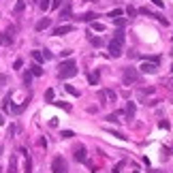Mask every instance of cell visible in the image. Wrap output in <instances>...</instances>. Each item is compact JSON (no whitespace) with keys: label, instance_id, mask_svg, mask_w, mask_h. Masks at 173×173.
Segmentation results:
<instances>
[{"label":"cell","instance_id":"6da1fadb","mask_svg":"<svg viewBox=\"0 0 173 173\" xmlns=\"http://www.w3.org/2000/svg\"><path fill=\"white\" fill-rule=\"evenodd\" d=\"M124 41H126L124 32L118 30V32L113 34V41L109 43V56H111V58H120L124 53Z\"/></svg>","mask_w":173,"mask_h":173},{"label":"cell","instance_id":"7a4b0ae2","mask_svg":"<svg viewBox=\"0 0 173 173\" xmlns=\"http://www.w3.org/2000/svg\"><path fill=\"white\" fill-rule=\"evenodd\" d=\"M77 75V62L75 60H66L60 64V71H58V77L60 79H71Z\"/></svg>","mask_w":173,"mask_h":173},{"label":"cell","instance_id":"3957f363","mask_svg":"<svg viewBox=\"0 0 173 173\" xmlns=\"http://www.w3.org/2000/svg\"><path fill=\"white\" fill-rule=\"evenodd\" d=\"M139 79H141V73L137 71L135 66H128V69H124L122 71V81L126 86H130V84H139Z\"/></svg>","mask_w":173,"mask_h":173},{"label":"cell","instance_id":"277c9868","mask_svg":"<svg viewBox=\"0 0 173 173\" xmlns=\"http://www.w3.org/2000/svg\"><path fill=\"white\" fill-rule=\"evenodd\" d=\"M51 171L53 173H69V165H66V160L62 156H56L53 162H51Z\"/></svg>","mask_w":173,"mask_h":173},{"label":"cell","instance_id":"5b68a950","mask_svg":"<svg viewBox=\"0 0 173 173\" xmlns=\"http://www.w3.org/2000/svg\"><path fill=\"white\" fill-rule=\"evenodd\" d=\"M139 71L145 73V75H154L156 71H158V64H156V62H148V60H145L141 66H139Z\"/></svg>","mask_w":173,"mask_h":173},{"label":"cell","instance_id":"8992f818","mask_svg":"<svg viewBox=\"0 0 173 173\" xmlns=\"http://www.w3.org/2000/svg\"><path fill=\"white\" fill-rule=\"evenodd\" d=\"M137 13H141V15H148V17H156V19H158V22H160V24H169V22H167V19H165V17H162V15H158V13H154V11H150L148 7H141V9H139V11Z\"/></svg>","mask_w":173,"mask_h":173},{"label":"cell","instance_id":"52a82bcc","mask_svg":"<svg viewBox=\"0 0 173 173\" xmlns=\"http://www.w3.org/2000/svg\"><path fill=\"white\" fill-rule=\"evenodd\" d=\"M73 30H75V26H71V24L58 26V28H53V34H56V37H62V34H69V32H73Z\"/></svg>","mask_w":173,"mask_h":173},{"label":"cell","instance_id":"ba28073f","mask_svg":"<svg viewBox=\"0 0 173 173\" xmlns=\"http://www.w3.org/2000/svg\"><path fill=\"white\" fill-rule=\"evenodd\" d=\"M75 160H77V162H88V156H86V148H84V145H79V148H75Z\"/></svg>","mask_w":173,"mask_h":173},{"label":"cell","instance_id":"9c48e42d","mask_svg":"<svg viewBox=\"0 0 173 173\" xmlns=\"http://www.w3.org/2000/svg\"><path fill=\"white\" fill-rule=\"evenodd\" d=\"M49 26H51V19H49V17H43V19H38V22H37L34 28H37V32H43V30H47Z\"/></svg>","mask_w":173,"mask_h":173},{"label":"cell","instance_id":"30bf717a","mask_svg":"<svg viewBox=\"0 0 173 173\" xmlns=\"http://www.w3.org/2000/svg\"><path fill=\"white\" fill-rule=\"evenodd\" d=\"M150 94H154V88H141V90L137 92V96H139V100H143L145 96H150Z\"/></svg>","mask_w":173,"mask_h":173},{"label":"cell","instance_id":"8fae6325","mask_svg":"<svg viewBox=\"0 0 173 173\" xmlns=\"http://www.w3.org/2000/svg\"><path fill=\"white\" fill-rule=\"evenodd\" d=\"M30 75H32V77H41V75H43V69H41V64H37V62H34V64L30 66Z\"/></svg>","mask_w":173,"mask_h":173},{"label":"cell","instance_id":"7c38bea8","mask_svg":"<svg viewBox=\"0 0 173 173\" xmlns=\"http://www.w3.org/2000/svg\"><path fill=\"white\" fill-rule=\"evenodd\" d=\"M24 9H26V2H24V0H17V4L13 7V15H19V13H24Z\"/></svg>","mask_w":173,"mask_h":173},{"label":"cell","instance_id":"4fadbf2b","mask_svg":"<svg viewBox=\"0 0 173 173\" xmlns=\"http://www.w3.org/2000/svg\"><path fill=\"white\" fill-rule=\"evenodd\" d=\"M13 43V37L7 34V32H0V45H11Z\"/></svg>","mask_w":173,"mask_h":173},{"label":"cell","instance_id":"5bb4252c","mask_svg":"<svg viewBox=\"0 0 173 173\" xmlns=\"http://www.w3.org/2000/svg\"><path fill=\"white\" fill-rule=\"evenodd\" d=\"M9 173H17V156L13 154L11 160H9Z\"/></svg>","mask_w":173,"mask_h":173},{"label":"cell","instance_id":"9a60e30c","mask_svg":"<svg viewBox=\"0 0 173 173\" xmlns=\"http://www.w3.org/2000/svg\"><path fill=\"white\" fill-rule=\"evenodd\" d=\"M69 17H71V4L66 2V4H64V9L60 11V19H69Z\"/></svg>","mask_w":173,"mask_h":173},{"label":"cell","instance_id":"2e32d148","mask_svg":"<svg viewBox=\"0 0 173 173\" xmlns=\"http://www.w3.org/2000/svg\"><path fill=\"white\" fill-rule=\"evenodd\" d=\"M94 17H96L94 13H84V15H79L77 19H79V22H94Z\"/></svg>","mask_w":173,"mask_h":173},{"label":"cell","instance_id":"e0dca14e","mask_svg":"<svg viewBox=\"0 0 173 173\" xmlns=\"http://www.w3.org/2000/svg\"><path fill=\"white\" fill-rule=\"evenodd\" d=\"M37 4H38V9H41V11H47V9H49V4H51V0H37Z\"/></svg>","mask_w":173,"mask_h":173},{"label":"cell","instance_id":"ac0fdd59","mask_svg":"<svg viewBox=\"0 0 173 173\" xmlns=\"http://www.w3.org/2000/svg\"><path fill=\"white\" fill-rule=\"evenodd\" d=\"M126 115H128V118H133V115H135V103H128V105H126Z\"/></svg>","mask_w":173,"mask_h":173},{"label":"cell","instance_id":"d6986e66","mask_svg":"<svg viewBox=\"0 0 173 173\" xmlns=\"http://www.w3.org/2000/svg\"><path fill=\"white\" fill-rule=\"evenodd\" d=\"M88 81H90L92 86H96V84H99V73H90L88 75Z\"/></svg>","mask_w":173,"mask_h":173},{"label":"cell","instance_id":"ffe728a7","mask_svg":"<svg viewBox=\"0 0 173 173\" xmlns=\"http://www.w3.org/2000/svg\"><path fill=\"white\" fill-rule=\"evenodd\" d=\"M24 173H32V160H30V156H26V167H24Z\"/></svg>","mask_w":173,"mask_h":173},{"label":"cell","instance_id":"44dd1931","mask_svg":"<svg viewBox=\"0 0 173 173\" xmlns=\"http://www.w3.org/2000/svg\"><path fill=\"white\" fill-rule=\"evenodd\" d=\"M32 58H34L37 64H41V62H43V53H41V51H32Z\"/></svg>","mask_w":173,"mask_h":173},{"label":"cell","instance_id":"7402d4cb","mask_svg":"<svg viewBox=\"0 0 173 173\" xmlns=\"http://www.w3.org/2000/svg\"><path fill=\"white\" fill-rule=\"evenodd\" d=\"M90 43H92V45H94V47H100V45H103V38H94V37H90Z\"/></svg>","mask_w":173,"mask_h":173},{"label":"cell","instance_id":"603a6c76","mask_svg":"<svg viewBox=\"0 0 173 173\" xmlns=\"http://www.w3.org/2000/svg\"><path fill=\"white\" fill-rule=\"evenodd\" d=\"M66 88V92H69V94H73V96H79V90H77V88H73V86H64Z\"/></svg>","mask_w":173,"mask_h":173},{"label":"cell","instance_id":"cb8c5ba5","mask_svg":"<svg viewBox=\"0 0 173 173\" xmlns=\"http://www.w3.org/2000/svg\"><path fill=\"white\" fill-rule=\"evenodd\" d=\"M60 137H62V139H71V137H75V133H73V130H62Z\"/></svg>","mask_w":173,"mask_h":173},{"label":"cell","instance_id":"d4e9b609","mask_svg":"<svg viewBox=\"0 0 173 173\" xmlns=\"http://www.w3.org/2000/svg\"><path fill=\"white\" fill-rule=\"evenodd\" d=\"M24 84H26V86H30V84H32V75H30V71L24 73Z\"/></svg>","mask_w":173,"mask_h":173},{"label":"cell","instance_id":"484cf974","mask_svg":"<svg viewBox=\"0 0 173 173\" xmlns=\"http://www.w3.org/2000/svg\"><path fill=\"white\" fill-rule=\"evenodd\" d=\"M120 15H122V9H113V11H109V17H113V19L120 17Z\"/></svg>","mask_w":173,"mask_h":173},{"label":"cell","instance_id":"4316f807","mask_svg":"<svg viewBox=\"0 0 173 173\" xmlns=\"http://www.w3.org/2000/svg\"><path fill=\"white\" fill-rule=\"evenodd\" d=\"M105 94H107V99L111 100V103H113V100H115V96H118V94H115L113 90H105Z\"/></svg>","mask_w":173,"mask_h":173},{"label":"cell","instance_id":"83f0119b","mask_svg":"<svg viewBox=\"0 0 173 173\" xmlns=\"http://www.w3.org/2000/svg\"><path fill=\"white\" fill-rule=\"evenodd\" d=\"M115 26H118V28H124V26H126V19H124V17H115Z\"/></svg>","mask_w":173,"mask_h":173},{"label":"cell","instance_id":"f1b7e54d","mask_svg":"<svg viewBox=\"0 0 173 173\" xmlns=\"http://www.w3.org/2000/svg\"><path fill=\"white\" fill-rule=\"evenodd\" d=\"M92 28H94L96 32H103V30H105V24H99V22H94V24H92Z\"/></svg>","mask_w":173,"mask_h":173},{"label":"cell","instance_id":"f546056e","mask_svg":"<svg viewBox=\"0 0 173 173\" xmlns=\"http://www.w3.org/2000/svg\"><path fill=\"white\" fill-rule=\"evenodd\" d=\"M56 105H58V107H62L64 111H71V105H69V103H64V100H60V103H56Z\"/></svg>","mask_w":173,"mask_h":173},{"label":"cell","instance_id":"4dcf8cb0","mask_svg":"<svg viewBox=\"0 0 173 173\" xmlns=\"http://www.w3.org/2000/svg\"><path fill=\"white\" fill-rule=\"evenodd\" d=\"M45 100H47V103H51V100H53V90H47V92H45Z\"/></svg>","mask_w":173,"mask_h":173},{"label":"cell","instance_id":"1f68e13d","mask_svg":"<svg viewBox=\"0 0 173 173\" xmlns=\"http://www.w3.org/2000/svg\"><path fill=\"white\" fill-rule=\"evenodd\" d=\"M96 96H99V100H100V103H107V94H105V90H100V92L96 94Z\"/></svg>","mask_w":173,"mask_h":173},{"label":"cell","instance_id":"d6a6232c","mask_svg":"<svg viewBox=\"0 0 173 173\" xmlns=\"http://www.w3.org/2000/svg\"><path fill=\"white\" fill-rule=\"evenodd\" d=\"M22 66H24V60H22V58H17V60H15V64H13V69H17V71H19Z\"/></svg>","mask_w":173,"mask_h":173},{"label":"cell","instance_id":"836d02e7","mask_svg":"<svg viewBox=\"0 0 173 173\" xmlns=\"http://www.w3.org/2000/svg\"><path fill=\"white\" fill-rule=\"evenodd\" d=\"M107 120H111V122H122V120H120V113H111Z\"/></svg>","mask_w":173,"mask_h":173},{"label":"cell","instance_id":"e575fe53","mask_svg":"<svg viewBox=\"0 0 173 173\" xmlns=\"http://www.w3.org/2000/svg\"><path fill=\"white\" fill-rule=\"evenodd\" d=\"M41 53H43V60H51V58H53V53H51V51H41Z\"/></svg>","mask_w":173,"mask_h":173},{"label":"cell","instance_id":"d590c367","mask_svg":"<svg viewBox=\"0 0 173 173\" xmlns=\"http://www.w3.org/2000/svg\"><path fill=\"white\" fill-rule=\"evenodd\" d=\"M126 15H128V17H135V15H137V9L128 7V9H126Z\"/></svg>","mask_w":173,"mask_h":173},{"label":"cell","instance_id":"8d00e7d4","mask_svg":"<svg viewBox=\"0 0 173 173\" xmlns=\"http://www.w3.org/2000/svg\"><path fill=\"white\" fill-rule=\"evenodd\" d=\"M60 2H62V0H51L49 9H58V7H60Z\"/></svg>","mask_w":173,"mask_h":173},{"label":"cell","instance_id":"74e56055","mask_svg":"<svg viewBox=\"0 0 173 173\" xmlns=\"http://www.w3.org/2000/svg\"><path fill=\"white\" fill-rule=\"evenodd\" d=\"M158 126H160V128H169V126H171V124L167 122V120H162V122H160V124H158Z\"/></svg>","mask_w":173,"mask_h":173},{"label":"cell","instance_id":"f35d334b","mask_svg":"<svg viewBox=\"0 0 173 173\" xmlns=\"http://www.w3.org/2000/svg\"><path fill=\"white\" fill-rule=\"evenodd\" d=\"M152 2H154L156 7H165V2H162V0H152Z\"/></svg>","mask_w":173,"mask_h":173},{"label":"cell","instance_id":"ab89813d","mask_svg":"<svg viewBox=\"0 0 173 173\" xmlns=\"http://www.w3.org/2000/svg\"><path fill=\"white\" fill-rule=\"evenodd\" d=\"M113 173H122V165H118V167L113 169Z\"/></svg>","mask_w":173,"mask_h":173},{"label":"cell","instance_id":"60d3db41","mask_svg":"<svg viewBox=\"0 0 173 173\" xmlns=\"http://www.w3.org/2000/svg\"><path fill=\"white\" fill-rule=\"evenodd\" d=\"M169 88H171V90H173V79H171V81H169Z\"/></svg>","mask_w":173,"mask_h":173},{"label":"cell","instance_id":"b9f144b4","mask_svg":"<svg viewBox=\"0 0 173 173\" xmlns=\"http://www.w3.org/2000/svg\"><path fill=\"white\" fill-rule=\"evenodd\" d=\"M0 152H2V145H0Z\"/></svg>","mask_w":173,"mask_h":173},{"label":"cell","instance_id":"7bdbcfd3","mask_svg":"<svg viewBox=\"0 0 173 173\" xmlns=\"http://www.w3.org/2000/svg\"><path fill=\"white\" fill-rule=\"evenodd\" d=\"M171 71H173V64H171Z\"/></svg>","mask_w":173,"mask_h":173},{"label":"cell","instance_id":"ee69618b","mask_svg":"<svg viewBox=\"0 0 173 173\" xmlns=\"http://www.w3.org/2000/svg\"><path fill=\"white\" fill-rule=\"evenodd\" d=\"M0 173H2V169H0Z\"/></svg>","mask_w":173,"mask_h":173}]
</instances>
